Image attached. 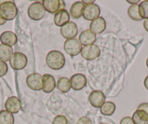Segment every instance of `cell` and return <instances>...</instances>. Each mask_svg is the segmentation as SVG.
<instances>
[{
  "mask_svg": "<svg viewBox=\"0 0 148 124\" xmlns=\"http://www.w3.org/2000/svg\"><path fill=\"white\" fill-rule=\"evenodd\" d=\"M46 63L50 69L59 70L65 65V58L60 51H51L46 56Z\"/></svg>",
  "mask_w": 148,
  "mask_h": 124,
  "instance_id": "obj_1",
  "label": "cell"
},
{
  "mask_svg": "<svg viewBox=\"0 0 148 124\" xmlns=\"http://www.w3.org/2000/svg\"><path fill=\"white\" fill-rule=\"evenodd\" d=\"M18 15V8L15 2L7 1L0 4V15L5 21H12Z\"/></svg>",
  "mask_w": 148,
  "mask_h": 124,
  "instance_id": "obj_2",
  "label": "cell"
},
{
  "mask_svg": "<svg viewBox=\"0 0 148 124\" xmlns=\"http://www.w3.org/2000/svg\"><path fill=\"white\" fill-rule=\"evenodd\" d=\"M45 10L42 3L35 2L31 4L28 8V15L31 19L34 21H40L45 17Z\"/></svg>",
  "mask_w": 148,
  "mask_h": 124,
  "instance_id": "obj_3",
  "label": "cell"
},
{
  "mask_svg": "<svg viewBox=\"0 0 148 124\" xmlns=\"http://www.w3.org/2000/svg\"><path fill=\"white\" fill-rule=\"evenodd\" d=\"M64 50L68 55L74 57L82 52V45L76 38L67 39L64 43Z\"/></svg>",
  "mask_w": 148,
  "mask_h": 124,
  "instance_id": "obj_4",
  "label": "cell"
},
{
  "mask_svg": "<svg viewBox=\"0 0 148 124\" xmlns=\"http://www.w3.org/2000/svg\"><path fill=\"white\" fill-rule=\"evenodd\" d=\"M28 58L25 54L21 52L14 53L10 60L11 67L15 70H21L26 67Z\"/></svg>",
  "mask_w": 148,
  "mask_h": 124,
  "instance_id": "obj_5",
  "label": "cell"
},
{
  "mask_svg": "<svg viewBox=\"0 0 148 124\" xmlns=\"http://www.w3.org/2000/svg\"><path fill=\"white\" fill-rule=\"evenodd\" d=\"M42 5L45 10L52 14H55L61 10H65V4L62 0H44Z\"/></svg>",
  "mask_w": 148,
  "mask_h": 124,
  "instance_id": "obj_6",
  "label": "cell"
},
{
  "mask_svg": "<svg viewBox=\"0 0 148 124\" xmlns=\"http://www.w3.org/2000/svg\"><path fill=\"white\" fill-rule=\"evenodd\" d=\"M26 84L31 90L40 91L43 88V78L40 74H31L27 77Z\"/></svg>",
  "mask_w": 148,
  "mask_h": 124,
  "instance_id": "obj_7",
  "label": "cell"
},
{
  "mask_svg": "<svg viewBox=\"0 0 148 124\" xmlns=\"http://www.w3.org/2000/svg\"><path fill=\"white\" fill-rule=\"evenodd\" d=\"M82 57L87 61H92L96 59L100 55V50L96 45H91L84 46L82 50Z\"/></svg>",
  "mask_w": 148,
  "mask_h": 124,
  "instance_id": "obj_8",
  "label": "cell"
},
{
  "mask_svg": "<svg viewBox=\"0 0 148 124\" xmlns=\"http://www.w3.org/2000/svg\"><path fill=\"white\" fill-rule=\"evenodd\" d=\"M61 35L65 39H73L78 35V26L75 23L68 22L60 28Z\"/></svg>",
  "mask_w": 148,
  "mask_h": 124,
  "instance_id": "obj_9",
  "label": "cell"
},
{
  "mask_svg": "<svg viewBox=\"0 0 148 124\" xmlns=\"http://www.w3.org/2000/svg\"><path fill=\"white\" fill-rule=\"evenodd\" d=\"M100 14V9L96 4H91V5H85L83 11V15L84 19L86 21H94L96 18H99Z\"/></svg>",
  "mask_w": 148,
  "mask_h": 124,
  "instance_id": "obj_10",
  "label": "cell"
},
{
  "mask_svg": "<svg viewBox=\"0 0 148 124\" xmlns=\"http://www.w3.org/2000/svg\"><path fill=\"white\" fill-rule=\"evenodd\" d=\"M71 88L74 91H80L82 90L86 85V76L83 74L77 73L73 75L70 79Z\"/></svg>",
  "mask_w": 148,
  "mask_h": 124,
  "instance_id": "obj_11",
  "label": "cell"
},
{
  "mask_svg": "<svg viewBox=\"0 0 148 124\" xmlns=\"http://www.w3.org/2000/svg\"><path fill=\"white\" fill-rule=\"evenodd\" d=\"M105 96L100 91H94L90 94L89 100L92 106L95 108H100L105 102Z\"/></svg>",
  "mask_w": 148,
  "mask_h": 124,
  "instance_id": "obj_12",
  "label": "cell"
},
{
  "mask_svg": "<svg viewBox=\"0 0 148 124\" xmlns=\"http://www.w3.org/2000/svg\"><path fill=\"white\" fill-rule=\"evenodd\" d=\"M5 109L12 114L18 113L21 109V102L16 96H11L5 102Z\"/></svg>",
  "mask_w": 148,
  "mask_h": 124,
  "instance_id": "obj_13",
  "label": "cell"
},
{
  "mask_svg": "<svg viewBox=\"0 0 148 124\" xmlns=\"http://www.w3.org/2000/svg\"><path fill=\"white\" fill-rule=\"evenodd\" d=\"M90 31L95 35H99L102 33L106 28V22L105 20L102 17L96 18L92 21L90 24Z\"/></svg>",
  "mask_w": 148,
  "mask_h": 124,
  "instance_id": "obj_14",
  "label": "cell"
},
{
  "mask_svg": "<svg viewBox=\"0 0 148 124\" xmlns=\"http://www.w3.org/2000/svg\"><path fill=\"white\" fill-rule=\"evenodd\" d=\"M79 42L84 46L93 45L96 41V35L90 30H85L80 34L79 37Z\"/></svg>",
  "mask_w": 148,
  "mask_h": 124,
  "instance_id": "obj_15",
  "label": "cell"
},
{
  "mask_svg": "<svg viewBox=\"0 0 148 124\" xmlns=\"http://www.w3.org/2000/svg\"><path fill=\"white\" fill-rule=\"evenodd\" d=\"M0 41L2 44L8 46H13L18 42V37L14 32L10 31H6L0 35Z\"/></svg>",
  "mask_w": 148,
  "mask_h": 124,
  "instance_id": "obj_16",
  "label": "cell"
},
{
  "mask_svg": "<svg viewBox=\"0 0 148 124\" xmlns=\"http://www.w3.org/2000/svg\"><path fill=\"white\" fill-rule=\"evenodd\" d=\"M70 21V14L66 10H61L55 14L54 23L57 26L62 27Z\"/></svg>",
  "mask_w": 148,
  "mask_h": 124,
  "instance_id": "obj_17",
  "label": "cell"
},
{
  "mask_svg": "<svg viewBox=\"0 0 148 124\" xmlns=\"http://www.w3.org/2000/svg\"><path fill=\"white\" fill-rule=\"evenodd\" d=\"M43 78V88L42 91L45 93H51L54 91L56 87L55 79L52 75L45 74L42 76Z\"/></svg>",
  "mask_w": 148,
  "mask_h": 124,
  "instance_id": "obj_18",
  "label": "cell"
},
{
  "mask_svg": "<svg viewBox=\"0 0 148 124\" xmlns=\"http://www.w3.org/2000/svg\"><path fill=\"white\" fill-rule=\"evenodd\" d=\"M85 5L82 2H74L70 9V15L74 19H79L83 15Z\"/></svg>",
  "mask_w": 148,
  "mask_h": 124,
  "instance_id": "obj_19",
  "label": "cell"
},
{
  "mask_svg": "<svg viewBox=\"0 0 148 124\" xmlns=\"http://www.w3.org/2000/svg\"><path fill=\"white\" fill-rule=\"evenodd\" d=\"M132 118L134 124H148V115L141 109H136Z\"/></svg>",
  "mask_w": 148,
  "mask_h": 124,
  "instance_id": "obj_20",
  "label": "cell"
},
{
  "mask_svg": "<svg viewBox=\"0 0 148 124\" xmlns=\"http://www.w3.org/2000/svg\"><path fill=\"white\" fill-rule=\"evenodd\" d=\"M13 53V49L12 47L3 44L0 45V61L5 62L10 61Z\"/></svg>",
  "mask_w": 148,
  "mask_h": 124,
  "instance_id": "obj_21",
  "label": "cell"
},
{
  "mask_svg": "<svg viewBox=\"0 0 148 124\" xmlns=\"http://www.w3.org/2000/svg\"><path fill=\"white\" fill-rule=\"evenodd\" d=\"M116 105L113 102H105L100 107V112L105 116H110L115 112Z\"/></svg>",
  "mask_w": 148,
  "mask_h": 124,
  "instance_id": "obj_22",
  "label": "cell"
},
{
  "mask_svg": "<svg viewBox=\"0 0 148 124\" xmlns=\"http://www.w3.org/2000/svg\"><path fill=\"white\" fill-rule=\"evenodd\" d=\"M57 88L60 92L67 93L71 90V85L70 80L68 78L63 77L58 80L57 82Z\"/></svg>",
  "mask_w": 148,
  "mask_h": 124,
  "instance_id": "obj_23",
  "label": "cell"
},
{
  "mask_svg": "<svg viewBox=\"0 0 148 124\" xmlns=\"http://www.w3.org/2000/svg\"><path fill=\"white\" fill-rule=\"evenodd\" d=\"M13 115L7 110L0 111V124H14Z\"/></svg>",
  "mask_w": 148,
  "mask_h": 124,
  "instance_id": "obj_24",
  "label": "cell"
},
{
  "mask_svg": "<svg viewBox=\"0 0 148 124\" xmlns=\"http://www.w3.org/2000/svg\"><path fill=\"white\" fill-rule=\"evenodd\" d=\"M128 15L133 21H140L142 20V17L139 15V5H133L129 8V10H128Z\"/></svg>",
  "mask_w": 148,
  "mask_h": 124,
  "instance_id": "obj_25",
  "label": "cell"
},
{
  "mask_svg": "<svg viewBox=\"0 0 148 124\" xmlns=\"http://www.w3.org/2000/svg\"><path fill=\"white\" fill-rule=\"evenodd\" d=\"M139 12L142 19L148 18V0L143 1L139 5Z\"/></svg>",
  "mask_w": 148,
  "mask_h": 124,
  "instance_id": "obj_26",
  "label": "cell"
},
{
  "mask_svg": "<svg viewBox=\"0 0 148 124\" xmlns=\"http://www.w3.org/2000/svg\"><path fill=\"white\" fill-rule=\"evenodd\" d=\"M68 120L64 115H57L52 121V124H68Z\"/></svg>",
  "mask_w": 148,
  "mask_h": 124,
  "instance_id": "obj_27",
  "label": "cell"
},
{
  "mask_svg": "<svg viewBox=\"0 0 148 124\" xmlns=\"http://www.w3.org/2000/svg\"><path fill=\"white\" fill-rule=\"evenodd\" d=\"M8 72V67L6 62L0 61V78L5 76Z\"/></svg>",
  "mask_w": 148,
  "mask_h": 124,
  "instance_id": "obj_28",
  "label": "cell"
},
{
  "mask_svg": "<svg viewBox=\"0 0 148 124\" xmlns=\"http://www.w3.org/2000/svg\"><path fill=\"white\" fill-rule=\"evenodd\" d=\"M76 124H92V122L89 118H87V117L86 116H83L81 117V118L76 121Z\"/></svg>",
  "mask_w": 148,
  "mask_h": 124,
  "instance_id": "obj_29",
  "label": "cell"
},
{
  "mask_svg": "<svg viewBox=\"0 0 148 124\" xmlns=\"http://www.w3.org/2000/svg\"><path fill=\"white\" fill-rule=\"evenodd\" d=\"M120 124H134L132 118L131 117H124L121 121Z\"/></svg>",
  "mask_w": 148,
  "mask_h": 124,
  "instance_id": "obj_30",
  "label": "cell"
},
{
  "mask_svg": "<svg viewBox=\"0 0 148 124\" xmlns=\"http://www.w3.org/2000/svg\"><path fill=\"white\" fill-rule=\"evenodd\" d=\"M137 109H141L146 112L148 115V103H142L138 107Z\"/></svg>",
  "mask_w": 148,
  "mask_h": 124,
  "instance_id": "obj_31",
  "label": "cell"
},
{
  "mask_svg": "<svg viewBox=\"0 0 148 124\" xmlns=\"http://www.w3.org/2000/svg\"><path fill=\"white\" fill-rule=\"evenodd\" d=\"M143 26H144V28H145V29L146 30L147 32H148V18H147V19L145 20V21H144Z\"/></svg>",
  "mask_w": 148,
  "mask_h": 124,
  "instance_id": "obj_32",
  "label": "cell"
},
{
  "mask_svg": "<svg viewBox=\"0 0 148 124\" xmlns=\"http://www.w3.org/2000/svg\"><path fill=\"white\" fill-rule=\"evenodd\" d=\"M144 85H145V88L148 90V76H147L146 78L145 79V81H144Z\"/></svg>",
  "mask_w": 148,
  "mask_h": 124,
  "instance_id": "obj_33",
  "label": "cell"
},
{
  "mask_svg": "<svg viewBox=\"0 0 148 124\" xmlns=\"http://www.w3.org/2000/svg\"><path fill=\"white\" fill-rule=\"evenodd\" d=\"M82 2H83L84 5H91V4H93L94 2H95V1H82Z\"/></svg>",
  "mask_w": 148,
  "mask_h": 124,
  "instance_id": "obj_34",
  "label": "cell"
},
{
  "mask_svg": "<svg viewBox=\"0 0 148 124\" xmlns=\"http://www.w3.org/2000/svg\"><path fill=\"white\" fill-rule=\"evenodd\" d=\"M5 23H6V21H5V20L4 19V18H2V17L1 16V15H0V26L4 25V24H5Z\"/></svg>",
  "mask_w": 148,
  "mask_h": 124,
  "instance_id": "obj_35",
  "label": "cell"
},
{
  "mask_svg": "<svg viewBox=\"0 0 148 124\" xmlns=\"http://www.w3.org/2000/svg\"><path fill=\"white\" fill-rule=\"evenodd\" d=\"M128 2H129V3H131V4H134V5H136V4L138 3V2H139V0H138V1H127Z\"/></svg>",
  "mask_w": 148,
  "mask_h": 124,
  "instance_id": "obj_36",
  "label": "cell"
},
{
  "mask_svg": "<svg viewBox=\"0 0 148 124\" xmlns=\"http://www.w3.org/2000/svg\"><path fill=\"white\" fill-rule=\"evenodd\" d=\"M146 65H147V67L148 68V58H147V61H146Z\"/></svg>",
  "mask_w": 148,
  "mask_h": 124,
  "instance_id": "obj_37",
  "label": "cell"
},
{
  "mask_svg": "<svg viewBox=\"0 0 148 124\" xmlns=\"http://www.w3.org/2000/svg\"><path fill=\"white\" fill-rule=\"evenodd\" d=\"M101 124H108V123H101Z\"/></svg>",
  "mask_w": 148,
  "mask_h": 124,
  "instance_id": "obj_38",
  "label": "cell"
}]
</instances>
